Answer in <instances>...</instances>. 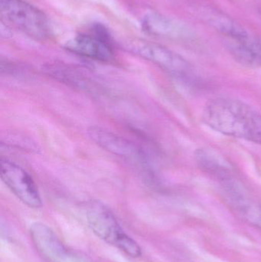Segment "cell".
Instances as JSON below:
<instances>
[{
	"label": "cell",
	"mask_w": 261,
	"mask_h": 262,
	"mask_svg": "<svg viewBox=\"0 0 261 262\" xmlns=\"http://www.w3.org/2000/svg\"><path fill=\"white\" fill-rule=\"evenodd\" d=\"M202 119L216 132L261 145V115L244 101L215 98L204 107Z\"/></svg>",
	"instance_id": "obj_1"
},
{
	"label": "cell",
	"mask_w": 261,
	"mask_h": 262,
	"mask_svg": "<svg viewBox=\"0 0 261 262\" xmlns=\"http://www.w3.org/2000/svg\"><path fill=\"white\" fill-rule=\"evenodd\" d=\"M124 46L129 52L156 64L188 85L196 86L201 82L200 78L188 61L161 45L133 38L126 41Z\"/></svg>",
	"instance_id": "obj_2"
},
{
	"label": "cell",
	"mask_w": 261,
	"mask_h": 262,
	"mask_svg": "<svg viewBox=\"0 0 261 262\" xmlns=\"http://www.w3.org/2000/svg\"><path fill=\"white\" fill-rule=\"evenodd\" d=\"M86 218L93 233L101 239L132 258L142 255L138 243L124 232L113 212L105 205L98 201L89 203L86 208Z\"/></svg>",
	"instance_id": "obj_3"
},
{
	"label": "cell",
	"mask_w": 261,
	"mask_h": 262,
	"mask_svg": "<svg viewBox=\"0 0 261 262\" xmlns=\"http://www.w3.org/2000/svg\"><path fill=\"white\" fill-rule=\"evenodd\" d=\"M2 19L31 38L45 40L52 35L48 17L24 0H0Z\"/></svg>",
	"instance_id": "obj_4"
},
{
	"label": "cell",
	"mask_w": 261,
	"mask_h": 262,
	"mask_svg": "<svg viewBox=\"0 0 261 262\" xmlns=\"http://www.w3.org/2000/svg\"><path fill=\"white\" fill-rule=\"evenodd\" d=\"M1 178L11 192L32 209L42 206L39 191L32 177L13 162L1 160Z\"/></svg>",
	"instance_id": "obj_5"
},
{
	"label": "cell",
	"mask_w": 261,
	"mask_h": 262,
	"mask_svg": "<svg viewBox=\"0 0 261 262\" xmlns=\"http://www.w3.org/2000/svg\"><path fill=\"white\" fill-rule=\"evenodd\" d=\"M30 235L37 251L46 261L85 262L70 253L55 232L43 223H34Z\"/></svg>",
	"instance_id": "obj_6"
},
{
	"label": "cell",
	"mask_w": 261,
	"mask_h": 262,
	"mask_svg": "<svg viewBox=\"0 0 261 262\" xmlns=\"http://www.w3.org/2000/svg\"><path fill=\"white\" fill-rule=\"evenodd\" d=\"M69 52L97 61H108L113 58V48L104 31L98 28L93 34H80L64 45Z\"/></svg>",
	"instance_id": "obj_7"
},
{
	"label": "cell",
	"mask_w": 261,
	"mask_h": 262,
	"mask_svg": "<svg viewBox=\"0 0 261 262\" xmlns=\"http://www.w3.org/2000/svg\"><path fill=\"white\" fill-rule=\"evenodd\" d=\"M90 138L98 146L111 154L125 158L143 160L140 149L127 139L102 127L93 126L87 130Z\"/></svg>",
	"instance_id": "obj_8"
},
{
	"label": "cell",
	"mask_w": 261,
	"mask_h": 262,
	"mask_svg": "<svg viewBox=\"0 0 261 262\" xmlns=\"http://www.w3.org/2000/svg\"><path fill=\"white\" fill-rule=\"evenodd\" d=\"M198 167L222 184L234 180V169L231 163L219 152L210 148H199L195 152Z\"/></svg>",
	"instance_id": "obj_9"
},
{
	"label": "cell",
	"mask_w": 261,
	"mask_h": 262,
	"mask_svg": "<svg viewBox=\"0 0 261 262\" xmlns=\"http://www.w3.org/2000/svg\"><path fill=\"white\" fill-rule=\"evenodd\" d=\"M230 203L247 222L261 230V203L250 196L234 181L223 185Z\"/></svg>",
	"instance_id": "obj_10"
},
{
	"label": "cell",
	"mask_w": 261,
	"mask_h": 262,
	"mask_svg": "<svg viewBox=\"0 0 261 262\" xmlns=\"http://www.w3.org/2000/svg\"><path fill=\"white\" fill-rule=\"evenodd\" d=\"M226 47L232 58L242 66L248 68L261 67V40L249 35L239 39L226 41Z\"/></svg>",
	"instance_id": "obj_11"
},
{
	"label": "cell",
	"mask_w": 261,
	"mask_h": 262,
	"mask_svg": "<svg viewBox=\"0 0 261 262\" xmlns=\"http://www.w3.org/2000/svg\"><path fill=\"white\" fill-rule=\"evenodd\" d=\"M143 26L148 33L162 38L176 39L184 35L183 29L178 23L158 12L147 14L143 20Z\"/></svg>",
	"instance_id": "obj_12"
}]
</instances>
